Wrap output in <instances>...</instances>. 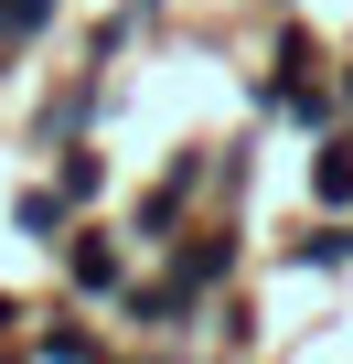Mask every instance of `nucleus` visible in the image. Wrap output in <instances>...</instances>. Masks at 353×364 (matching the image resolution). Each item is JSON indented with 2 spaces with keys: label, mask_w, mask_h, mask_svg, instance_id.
Instances as JSON below:
<instances>
[{
  "label": "nucleus",
  "mask_w": 353,
  "mask_h": 364,
  "mask_svg": "<svg viewBox=\"0 0 353 364\" xmlns=\"http://www.w3.org/2000/svg\"><path fill=\"white\" fill-rule=\"evenodd\" d=\"M75 279H86V289H107V279H118V247H107V236H86V247H75Z\"/></svg>",
  "instance_id": "2"
},
{
  "label": "nucleus",
  "mask_w": 353,
  "mask_h": 364,
  "mask_svg": "<svg viewBox=\"0 0 353 364\" xmlns=\"http://www.w3.org/2000/svg\"><path fill=\"white\" fill-rule=\"evenodd\" d=\"M310 182H321V204H342V193H353V139H332V150H321V171H310Z\"/></svg>",
  "instance_id": "1"
}]
</instances>
